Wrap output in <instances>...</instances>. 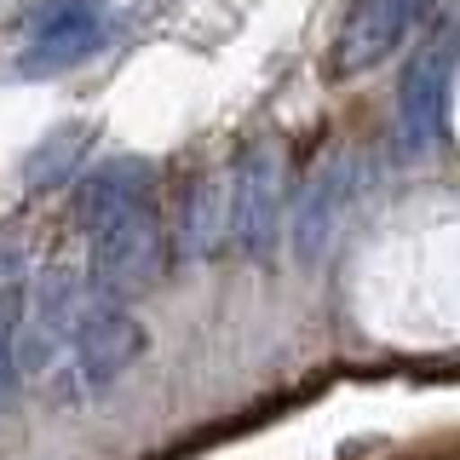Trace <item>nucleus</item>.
Segmentation results:
<instances>
[{
	"instance_id": "nucleus-8",
	"label": "nucleus",
	"mask_w": 460,
	"mask_h": 460,
	"mask_svg": "<svg viewBox=\"0 0 460 460\" xmlns=\"http://www.w3.org/2000/svg\"><path fill=\"white\" fill-rule=\"evenodd\" d=\"M334 208H340V172H323V179L305 190V208L294 219V242H299V259H316L328 248V230H334Z\"/></svg>"
},
{
	"instance_id": "nucleus-1",
	"label": "nucleus",
	"mask_w": 460,
	"mask_h": 460,
	"mask_svg": "<svg viewBox=\"0 0 460 460\" xmlns=\"http://www.w3.org/2000/svg\"><path fill=\"white\" fill-rule=\"evenodd\" d=\"M81 219L93 242V282L98 294L121 305L144 294L167 265V225L155 208V167L144 155H115L93 167L81 184Z\"/></svg>"
},
{
	"instance_id": "nucleus-3",
	"label": "nucleus",
	"mask_w": 460,
	"mask_h": 460,
	"mask_svg": "<svg viewBox=\"0 0 460 460\" xmlns=\"http://www.w3.org/2000/svg\"><path fill=\"white\" fill-rule=\"evenodd\" d=\"M104 40V0H40L29 12V40H23V69L52 75L98 52Z\"/></svg>"
},
{
	"instance_id": "nucleus-7",
	"label": "nucleus",
	"mask_w": 460,
	"mask_h": 460,
	"mask_svg": "<svg viewBox=\"0 0 460 460\" xmlns=\"http://www.w3.org/2000/svg\"><path fill=\"white\" fill-rule=\"evenodd\" d=\"M18 328H23V265L0 242V409L18 392Z\"/></svg>"
},
{
	"instance_id": "nucleus-6",
	"label": "nucleus",
	"mask_w": 460,
	"mask_h": 460,
	"mask_svg": "<svg viewBox=\"0 0 460 460\" xmlns=\"http://www.w3.org/2000/svg\"><path fill=\"white\" fill-rule=\"evenodd\" d=\"M449 86H455V52H449V40L438 35L431 47L414 52L409 75H402V98H397L402 133H409L414 150L449 138Z\"/></svg>"
},
{
	"instance_id": "nucleus-9",
	"label": "nucleus",
	"mask_w": 460,
	"mask_h": 460,
	"mask_svg": "<svg viewBox=\"0 0 460 460\" xmlns=\"http://www.w3.org/2000/svg\"><path fill=\"white\" fill-rule=\"evenodd\" d=\"M75 150H81V138H75V133H58V150H52V162H29V179H35V184H52V179H64V167L75 162Z\"/></svg>"
},
{
	"instance_id": "nucleus-4",
	"label": "nucleus",
	"mask_w": 460,
	"mask_h": 460,
	"mask_svg": "<svg viewBox=\"0 0 460 460\" xmlns=\"http://www.w3.org/2000/svg\"><path fill=\"white\" fill-rule=\"evenodd\" d=\"M426 0H351V12L340 18V35H334V52H328V75H363V69L385 64L409 23L420 18Z\"/></svg>"
},
{
	"instance_id": "nucleus-2",
	"label": "nucleus",
	"mask_w": 460,
	"mask_h": 460,
	"mask_svg": "<svg viewBox=\"0 0 460 460\" xmlns=\"http://www.w3.org/2000/svg\"><path fill=\"white\" fill-rule=\"evenodd\" d=\"M277 201H282V155L270 144H248L236 172H230V196L219 213V236L230 253L259 259L277 242Z\"/></svg>"
},
{
	"instance_id": "nucleus-5",
	"label": "nucleus",
	"mask_w": 460,
	"mask_h": 460,
	"mask_svg": "<svg viewBox=\"0 0 460 460\" xmlns=\"http://www.w3.org/2000/svg\"><path fill=\"white\" fill-rule=\"evenodd\" d=\"M138 351H144V328L127 305L98 299V305H86L75 316V368L93 392L121 380V374L138 363Z\"/></svg>"
}]
</instances>
